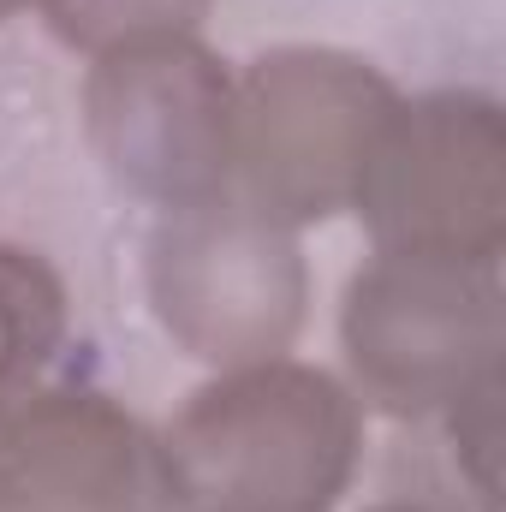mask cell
<instances>
[{
  "mask_svg": "<svg viewBox=\"0 0 506 512\" xmlns=\"http://www.w3.org/2000/svg\"><path fill=\"white\" fill-rule=\"evenodd\" d=\"M84 114L108 173L167 215L227 197L233 78L197 36H155L96 54Z\"/></svg>",
  "mask_w": 506,
  "mask_h": 512,
  "instance_id": "5",
  "label": "cell"
},
{
  "mask_svg": "<svg viewBox=\"0 0 506 512\" xmlns=\"http://www.w3.org/2000/svg\"><path fill=\"white\" fill-rule=\"evenodd\" d=\"M54 36L84 54H108L155 36H191L209 0H42Z\"/></svg>",
  "mask_w": 506,
  "mask_h": 512,
  "instance_id": "9",
  "label": "cell"
},
{
  "mask_svg": "<svg viewBox=\"0 0 506 512\" xmlns=\"http://www.w3.org/2000/svg\"><path fill=\"white\" fill-rule=\"evenodd\" d=\"M66 340V286L24 245H0V423L36 393Z\"/></svg>",
  "mask_w": 506,
  "mask_h": 512,
  "instance_id": "8",
  "label": "cell"
},
{
  "mask_svg": "<svg viewBox=\"0 0 506 512\" xmlns=\"http://www.w3.org/2000/svg\"><path fill=\"white\" fill-rule=\"evenodd\" d=\"M352 376L387 411H441L501 376V286L495 268L381 251L346 292Z\"/></svg>",
  "mask_w": 506,
  "mask_h": 512,
  "instance_id": "6",
  "label": "cell"
},
{
  "mask_svg": "<svg viewBox=\"0 0 506 512\" xmlns=\"http://www.w3.org/2000/svg\"><path fill=\"white\" fill-rule=\"evenodd\" d=\"M161 453L108 393L36 387L0 435V512H155Z\"/></svg>",
  "mask_w": 506,
  "mask_h": 512,
  "instance_id": "7",
  "label": "cell"
},
{
  "mask_svg": "<svg viewBox=\"0 0 506 512\" xmlns=\"http://www.w3.org/2000/svg\"><path fill=\"white\" fill-rule=\"evenodd\" d=\"M453 411V441H459V459L477 483L483 501H495V441H501V376L477 382L465 399L447 405Z\"/></svg>",
  "mask_w": 506,
  "mask_h": 512,
  "instance_id": "10",
  "label": "cell"
},
{
  "mask_svg": "<svg viewBox=\"0 0 506 512\" xmlns=\"http://www.w3.org/2000/svg\"><path fill=\"white\" fill-rule=\"evenodd\" d=\"M387 256L495 268L506 245V120L477 90L399 102L352 203Z\"/></svg>",
  "mask_w": 506,
  "mask_h": 512,
  "instance_id": "3",
  "label": "cell"
},
{
  "mask_svg": "<svg viewBox=\"0 0 506 512\" xmlns=\"http://www.w3.org/2000/svg\"><path fill=\"white\" fill-rule=\"evenodd\" d=\"M155 453L179 512H328L358 471L364 417L334 376L262 358L191 393Z\"/></svg>",
  "mask_w": 506,
  "mask_h": 512,
  "instance_id": "1",
  "label": "cell"
},
{
  "mask_svg": "<svg viewBox=\"0 0 506 512\" xmlns=\"http://www.w3.org/2000/svg\"><path fill=\"white\" fill-rule=\"evenodd\" d=\"M18 6H30V0H0V24H6V18H12Z\"/></svg>",
  "mask_w": 506,
  "mask_h": 512,
  "instance_id": "11",
  "label": "cell"
},
{
  "mask_svg": "<svg viewBox=\"0 0 506 512\" xmlns=\"http://www.w3.org/2000/svg\"><path fill=\"white\" fill-rule=\"evenodd\" d=\"M393 84L340 48H274L233 84V179L239 203L280 227H310L358 203Z\"/></svg>",
  "mask_w": 506,
  "mask_h": 512,
  "instance_id": "2",
  "label": "cell"
},
{
  "mask_svg": "<svg viewBox=\"0 0 506 512\" xmlns=\"http://www.w3.org/2000/svg\"><path fill=\"white\" fill-rule=\"evenodd\" d=\"M149 304L161 328L203 364L239 370L280 358L310 304L292 227L239 197L173 209L149 239Z\"/></svg>",
  "mask_w": 506,
  "mask_h": 512,
  "instance_id": "4",
  "label": "cell"
},
{
  "mask_svg": "<svg viewBox=\"0 0 506 512\" xmlns=\"http://www.w3.org/2000/svg\"><path fill=\"white\" fill-rule=\"evenodd\" d=\"M370 512H429V507H370Z\"/></svg>",
  "mask_w": 506,
  "mask_h": 512,
  "instance_id": "12",
  "label": "cell"
}]
</instances>
